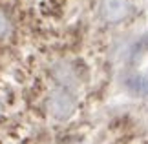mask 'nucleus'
Listing matches in <instances>:
<instances>
[{"label": "nucleus", "mask_w": 148, "mask_h": 144, "mask_svg": "<svg viewBox=\"0 0 148 144\" xmlns=\"http://www.w3.org/2000/svg\"><path fill=\"white\" fill-rule=\"evenodd\" d=\"M5 33H8V20H5V16L0 13V37H4Z\"/></svg>", "instance_id": "1"}]
</instances>
